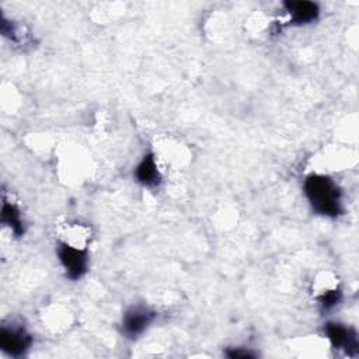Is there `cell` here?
Instances as JSON below:
<instances>
[{
    "instance_id": "6da1fadb",
    "label": "cell",
    "mask_w": 359,
    "mask_h": 359,
    "mask_svg": "<svg viewBox=\"0 0 359 359\" xmlns=\"http://www.w3.org/2000/svg\"><path fill=\"white\" fill-rule=\"evenodd\" d=\"M304 194L318 215L335 217L342 213L341 189L327 175L313 174L304 181Z\"/></svg>"
},
{
    "instance_id": "7a4b0ae2",
    "label": "cell",
    "mask_w": 359,
    "mask_h": 359,
    "mask_svg": "<svg viewBox=\"0 0 359 359\" xmlns=\"http://www.w3.org/2000/svg\"><path fill=\"white\" fill-rule=\"evenodd\" d=\"M57 257H59L62 266L66 271V275L70 279H73V280L80 279L86 273L87 262H88L86 250L63 243L57 248Z\"/></svg>"
},
{
    "instance_id": "3957f363",
    "label": "cell",
    "mask_w": 359,
    "mask_h": 359,
    "mask_svg": "<svg viewBox=\"0 0 359 359\" xmlns=\"http://www.w3.org/2000/svg\"><path fill=\"white\" fill-rule=\"evenodd\" d=\"M156 313L144 306H132L122 317V332L126 338H137L154 320Z\"/></svg>"
},
{
    "instance_id": "277c9868",
    "label": "cell",
    "mask_w": 359,
    "mask_h": 359,
    "mask_svg": "<svg viewBox=\"0 0 359 359\" xmlns=\"http://www.w3.org/2000/svg\"><path fill=\"white\" fill-rule=\"evenodd\" d=\"M32 344L31 335L22 327L3 325L0 331V346L10 356H21Z\"/></svg>"
},
{
    "instance_id": "5b68a950",
    "label": "cell",
    "mask_w": 359,
    "mask_h": 359,
    "mask_svg": "<svg viewBox=\"0 0 359 359\" xmlns=\"http://www.w3.org/2000/svg\"><path fill=\"white\" fill-rule=\"evenodd\" d=\"M324 332L335 349H342L348 355L358 353V337L353 330L339 323H328Z\"/></svg>"
},
{
    "instance_id": "8992f818",
    "label": "cell",
    "mask_w": 359,
    "mask_h": 359,
    "mask_svg": "<svg viewBox=\"0 0 359 359\" xmlns=\"http://www.w3.org/2000/svg\"><path fill=\"white\" fill-rule=\"evenodd\" d=\"M283 7L290 15V22L294 25L313 22L320 14L318 6L313 1H286L283 3Z\"/></svg>"
},
{
    "instance_id": "52a82bcc",
    "label": "cell",
    "mask_w": 359,
    "mask_h": 359,
    "mask_svg": "<svg viewBox=\"0 0 359 359\" xmlns=\"http://www.w3.org/2000/svg\"><path fill=\"white\" fill-rule=\"evenodd\" d=\"M135 178L139 184H142L143 187H157L161 181L157 164H156V158L151 153H147L143 156V158L140 160V163L136 165L135 168Z\"/></svg>"
},
{
    "instance_id": "ba28073f",
    "label": "cell",
    "mask_w": 359,
    "mask_h": 359,
    "mask_svg": "<svg viewBox=\"0 0 359 359\" xmlns=\"http://www.w3.org/2000/svg\"><path fill=\"white\" fill-rule=\"evenodd\" d=\"M1 223L7 226L17 237L24 234V223L21 220V213L15 205L8 201H3L1 206Z\"/></svg>"
},
{
    "instance_id": "9c48e42d",
    "label": "cell",
    "mask_w": 359,
    "mask_h": 359,
    "mask_svg": "<svg viewBox=\"0 0 359 359\" xmlns=\"http://www.w3.org/2000/svg\"><path fill=\"white\" fill-rule=\"evenodd\" d=\"M341 300V292L339 290H328L325 292L321 297H320V304L323 309L330 310L332 307H335Z\"/></svg>"
},
{
    "instance_id": "30bf717a",
    "label": "cell",
    "mask_w": 359,
    "mask_h": 359,
    "mask_svg": "<svg viewBox=\"0 0 359 359\" xmlns=\"http://www.w3.org/2000/svg\"><path fill=\"white\" fill-rule=\"evenodd\" d=\"M226 356L234 359V358H243V359H247V358H255V353H252L251 351L248 349H243V348H230L224 352Z\"/></svg>"
}]
</instances>
